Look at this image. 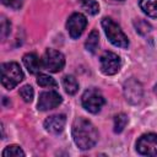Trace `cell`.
<instances>
[{
  "label": "cell",
  "mask_w": 157,
  "mask_h": 157,
  "mask_svg": "<svg viewBox=\"0 0 157 157\" xmlns=\"http://www.w3.org/2000/svg\"><path fill=\"white\" fill-rule=\"evenodd\" d=\"M72 139L80 150H90L98 141V131L90 120L76 118L72 123Z\"/></svg>",
  "instance_id": "6da1fadb"
},
{
  "label": "cell",
  "mask_w": 157,
  "mask_h": 157,
  "mask_svg": "<svg viewBox=\"0 0 157 157\" xmlns=\"http://www.w3.org/2000/svg\"><path fill=\"white\" fill-rule=\"evenodd\" d=\"M102 27L104 29V33H105L108 40L113 45L123 48V49L129 47V39H128L126 34L123 32L120 26L118 23H115L110 17H104L102 20Z\"/></svg>",
  "instance_id": "7a4b0ae2"
},
{
  "label": "cell",
  "mask_w": 157,
  "mask_h": 157,
  "mask_svg": "<svg viewBox=\"0 0 157 157\" xmlns=\"http://www.w3.org/2000/svg\"><path fill=\"white\" fill-rule=\"evenodd\" d=\"M23 71L17 63L9 61L1 65V85L6 90L15 88L23 80Z\"/></svg>",
  "instance_id": "3957f363"
},
{
  "label": "cell",
  "mask_w": 157,
  "mask_h": 157,
  "mask_svg": "<svg viewBox=\"0 0 157 157\" xmlns=\"http://www.w3.org/2000/svg\"><path fill=\"white\" fill-rule=\"evenodd\" d=\"M81 102H82V107L87 112L96 114L102 109V107L105 103V99L99 90L88 88L83 92V94L81 97Z\"/></svg>",
  "instance_id": "277c9868"
},
{
  "label": "cell",
  "mask_w": 157,
  "mask_h": 157,
  "mask_svg": "<svg viewBox=\"0 0 157 157\" xmlns=\"http://www.w3.org/2000/svg\"><path fill=\"white\" fill-rule=\"evenodd\" d=\"M42 65L49 72H59L65 65V56L55 49H47L42 56Z\"/></svg>",
  "instance_id": "5b68a950"
},
{
  "label": "cell",
  "mask_w": 157,
  "mask_h": 157,
  "mask_svg": "<svg viewBox=\"0 0 157 157\" xmlns=\"http://www.w3.org/2000/svg\"><path fill=\"white\" fill-rule=\"evenodd\" d=\"M99 63L102 72L108 76L115 75L121 67V60L119 55L113 52H104L99 58Z\"/></svg>",
  "instance_id": "8992f818"
},
{
  "label": "cell",
  "mask_w": 157,
  "mask_h": 157,
  "mask_svg": "<svg viewBox=\"0 0 157 157\" xmlns=\"http://www.w3.org/2000/svg\"><path fill=\"white\" fill-rule=\"evenodd\" d=\"M136 150L142 156H157V135L148 132L140 136L136 142Z\"/></svg>",
  "instance_id": "52a82bcc"
},
{
  "label": "cell",
  "mask_w": 157,
  "mask_h": 157,
  "mask_svg": "<svg viewBox=\"0 0 157 157\" xmlns=\"http://www.w3.org/2000/svg\"><path fill=\"white\" fill-rule=\"evenodd\" d=\"M86 26H87V18L80 12H74L67 18L66 22V29L72 39L78 38L83 33Z\"/></svg>",
  "instance_id": "ba28073f"
},
{
  "label": "cell",
  "mask_w": 157,
  "mask_h": 157,
  "mask_svg": "<svg viewBox=\"0 0 157 157\" xmlns=\"http://www.w3.org/2000/svg\"><path fill=\"white\" fill-rule=\"evenodd\" d=\"M63 102V97L56 92V91H44L39 94L38 98V110L45 112V110H50L56 108L59 104H61Z\"/></svg>",
  "instance_id": "9c48e42d"
},
{
  "label": "cell",
  "mask_w": 157,
  "mask_h": 157,
  "mask_svg": "<svg viewBox=\"0 0 157 157\" xmlns=\"http://www.w3.org/2000/svg\"><path fill=\"white\" fill-rule=\"evenodd\" d=\"M142 86L139 81H136L135 78H129L128 81H125L124 83V96L126 98V101L131 104H136L141 101L142 98Z\"/></svg>",
  "instance_id": "30bf717a"
},
{
  "label": "cell",
  "mask_w": 157,
  "mask_h": 157,
  "mask_svg": "<svg viewBox=\"0 0 157 157\" xmlns=\"http://www.w3.org/2000/svg\"><path fill=\"white\" fill-rule=\"evenodd\" d=\"M66 124V117L64 114H54L44 120V128L52 134H59L64 130Z\"/></svg>",
  "instance_id": "8fae6325"
},
{
  "label": "cell",
  "mask_w": 157,
  "mask_h": 157,
  "mask_svg": "<svg viewBox=\"0 0 157 157\" xmlns=\"http://www.w3.org/2000/svg\"><path fill=\"white\" fill-rule=\"evenodd\" d=\"M23 65L28 70L29 74H38L40 69H43L42 59H39L34 53H27L22 58Z\"/></svg>",
  "instance_id": "7c38bea8"
},
{
  "label": "cell",
  "mask_w": 157,
  "mask_h": 157,
  "mask_svg": "<svg viewBox=\"0 0 157 157\" xmlns=\"http://www.w3.org/2000/svg\"><path fill=\"white\" fill-rule=\"evenodd\" d=\"M139 6L148 17L157 18V0H140Z\"/></svg>",
  "instance_id": "4fadbf2b"
},
{
  "label": "cell",
  "mask_w": 157,
  "mask_h": 157,
  "mask_svg": "<svg viewBox=\"0 0 157 157\" xmlns=\"http://www.w3.org/2000/svg\"><path fill=\"white\" fill-rule=\"evenodd\" d=\"M63 87L67 94L72 96L78 91V82L72 75H66L63 77Z\"/></svg>",
  "instance_id": "5bb4252c"
},
{
  "label": "cell",
  "mask_w": 157,
  "mask_h": 157,
  "mask_svg": "<svg viewBox=\"0 0 157 157\" xmlns=\"http://www.w3.org/2000/svg\"><path fill=\"white\" fill-rule=\"evenodd\" d=\"M99 45V34L97 29H92L91 33L88 34L86 42H85V47L90 53H96L97 48Z\"/></svg>",
  "instance_id": "9a60e30c"
},
{
  "label": "cell",
  "mask_w": 157,
  "mask_h": 157,
  "mask_svg": "<svg viewBox=\"0 0 157 157\" xmlns=\"http://www.w3.org/2000/svg\"><path fill=\"white\" fill-rule=\"evenodd\" d=\"M80 6L88 15H97L99 12V5L96 0H80Z\"/></svg>",
  "instance_id": "2e32d148"
},
{
  "label": "cell",
  "mask_w": 157,
  "mask_h": 157,
  "mask_svg": "<svg viewBox=\"0 0 157 157\" xmlns=\"http://www.w3.org/2000/svg\"><path fill=\"white\" fill-rule=\"evenodd\" d=\"M37 83L40 86V87H47V88H56L58 87V83L56 81L49 76V75H45V74H39L38 77H37Z\"/></svg>",
  "instance_id": "e0dca14e"
},
{
  "label": "cell",
  "mask_w": 157,
  "mask_h": 157,
  "mask_svg": "<svg viewBox=\"0 0 157 157\" xmlns=\"http://www.w3.org/2000/svg\"><path fill=\"white\" fill-rule=\"evenodd\" d=\"M128 121H129V119L124 113H120V114L115 115L114 117V132H117V134L121 132L125 129Z\"/></svg>",
  "instance_id": "ac0fdd59"
},
{
  "label": "cell",
  "mask_w": 157,
  "mask_h": 157,
  "mask_svg": "<svg viewBox=\"0 0 157 157\" xmlns=\"http://www.w3.org/2000/svg\"><path fill=\"white\" fill-rule=\"evenodd\" d=\"M20 156L23 157L25 152L17 145H10V146L5 147V150L2 151V157H20Z\"/></svg>",
  "instance_id": "d6986e66"
},
{
  "label": "cell",
  "mask_w": 157,
  "mask_h": 157,
  "mask_svg": "<svg viewBox=\"0 0 157 157\" xmlns=\"http://www.w3.org/2000/svg\"><path fill=\"white\" fill-rule=\"evenodd\" d=\"M134 26H135V28H136V32H137V33H140V34H142V36H145V34L150 33V32H151V29H152L151 25H150L147 21L141 20V18L135 20V21H134Z\"/></svg>",
  "instance_id": "ffe728a7"
},
{
  "label": "cell",
  "mask_w": 157,
  "mask_h": 157,
  "mask_svg": "<svg viewBox=\"0 0 157 157\" xmlns=\"http://www.w3.org/2000/svg\"><path fill=\"white\" fill-rule=\"evenodd\" d=\"M20 96L22 97V99H23L25 102H27V103L32 102L33 96H34V91H33L32 86L25 85L23 87H21V88H20Z\"/></svg>",
  "instance_id": "44dd1931"
},
{
  "label": "cell",
  "mask_w": 157,
  "mask_h": 157,
  "mask_svg": "<svg viewBox=\"0 0 157 157\" xmlns=\"http://www.w3.org/2000/svg\"><path fill=\"white\" fill-rule=\"evenodd\" d=\"M1 2H2L5 6L10 7V9L18 10V9H21V7H22V5H23L25 0H1Z\"/></svg>",
  "instance_id": "7402d4cb"
},
{
  "label": "cell",
  "mask_w": 157,
  "mask_h": 157,
  "mask_svg": "<svg viewBox=\"0 0 157 157\" xmlns=\"http://www.w3.org/2000/svg\"><path fill=\"white\" fill-rule=\"evenodd\" d=\"M10 28H11V23L7 22L6 18H2V21H1V36H2V38H5L10 33V31H11Z\"/></svg>",
  "instance_id": "603a6c76"
},
{
  "label": "cell",
  "mask_w": 157,
  "mask_h": 157,
  "mask_svg": "<svg viewBox=\"0 0 157 157\" xmlns=\"http://www.w3.org/2000/svg\"><path fill=\"white\" fill-rule=\"evenodd\" d=\"M153 92H155V94L157 96V85H155V87H153Z\"/></svg>",
  "instance_id": "cb8c5ba5"
},
{
  "label": "cell",
  "mask_w": 157,
  "mask_h": 157,
  "mask_svg": "<svg viewBox=\"0 0 157 157\" xmlns=\"http://www.w3.org/2000/svg\"><path fill=\"white\" fill-rule=\"evenodd\" d=\"M117 1H123V0H117Z\"/></svg>",
  "instance_id": "d4e9b609"
}]
</instances>
